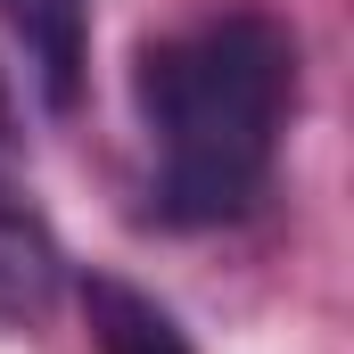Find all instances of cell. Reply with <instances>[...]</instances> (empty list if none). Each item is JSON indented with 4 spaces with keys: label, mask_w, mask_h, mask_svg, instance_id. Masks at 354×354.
I'll return each instance as SVG.
<instances>
[{
    "label": "cell",
    "mask_w": 354,
    "mask_h": 354,
    "mask_svg": "<svg viewBox=\"0 0 354 354\" xmlns=\"http://www.w3.org/2000/svg\"><path fill=\"white\" fill-rule=\"evenodd\" d=\"M149 140V206L174 231L239 223L264 198L297 115V33L272 8H206L157 33L132 66Z\"/></svg>",
    "instance_id": "1"
},
{
    "label": "cell",
    "mask_w": 354,
    "mask_h": 354,
    "mask_svg": "<svg viewBox=\"0 0 354 354\" xmlns=\"http://www.w3.org/2000/svg\"><path fill=\"white\" fill-rule=\"evenodd\" d=\"M25 66L50 107H75L83 99V66H91V0H0Z\"/></svg>",
    "instance_id": "2"
},
{
    "label": "cell",
    "mask_w": 354,
    "mask_h": 354,
    "mask_svg": "<svg viewBox=\"0 0 354 354\" xmlns=\"http://www.w3.org/2000/svg\"><path fill=\"white\" fill-rule=\"evenodd\" d=\"M66 288V256L50 239V223L17 198H0V322H41Z\"/></svg>",
    "instance_id": "3"
},
{
    "label": "cell",
    "mask_w": 354,
    "mask_h": 354,
    "mask_svg": "<svg viewBox=\"0 0 354 354\" xmlns=\"http://www.w3.org/2000/svg\"><path fill=\"white\" fill-rule=\"evenodd\" d=\"M75 297H83V322H91V346H99V354H189L181 322L157 305V297H140L132 280L91 272Z\"/></svg>",
    "instance_id": "4"
},
{
    "label": "cell",
    "mask_w": 354,
    "mask_h": 354,
    "mask_svg": "<svg viewBox=\"0 0 354 354\" xmlns=\"http://www.w3.org/2000/svg\"><path fill=\"white\" fill-rule=\"evenodd\" d=\"M0 198H17V115H8V83H0Z\"/></svg>",
    "instance_id": "5"
}]
</instances>
